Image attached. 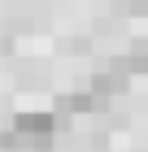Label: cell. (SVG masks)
<instances>
[{"label":"cell","mask_w":148,"mask_h":152,"mask_svg":"<svg viewBox=\"0 0 148 152\" xmlns=\"http://www.w3.org/2000/svg\"><path fill=\"white\" fill-rule=\"evenodd\" d=\"M52 135H57V113L52 109H26V113H13L4 143L9 148H48Z\"/></svg>","instance_id":"cell-1"},{"label":"cell","mask_w":148,"mask_h":152,"mask_svg":"<svg viewBox=\"0 0 148 152\" xmlns=\"http://www.w3.org/2000/svg\"><path fill=\"white\" fill-rule=\"evenodd\" d=\"M144 70H148V44H144Z\"/></svg>","instance_id":"cell-3"},{"label":"cell","mask_w":148,"mask_h":152,"mask_svg":"<svg viewBox=\"0 0 148 152\" xmlns=\"http://www.w3.org/2000/svg\"><path fill=\"white\" fill-rule=\"evenodd\" d=\"M96 104H100V96L91 91V87L87 91H66L57 100V113H83V109H96Z\"/></svg>","instance_id":"cell-2"}]
</instances>
